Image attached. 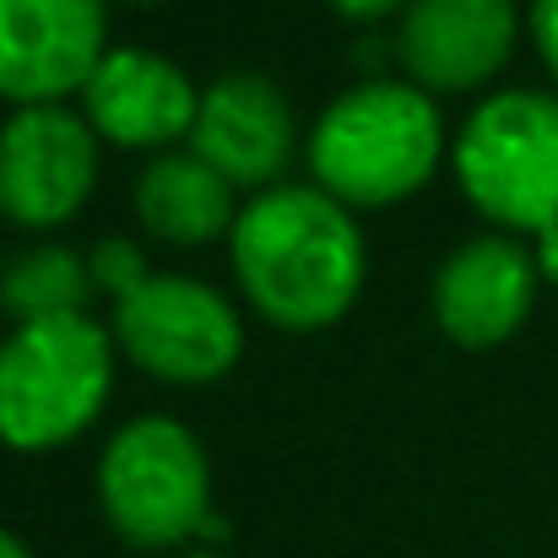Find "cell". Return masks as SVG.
Instances as JSON below:
<instances>
[{
    "mask_svg": "<svg viewBox=\"0 0 558 558\" xmlns=\"http://www.w3.org/2000/svg\"><path fill=\"white\" fill-rule=\"evenodd\" d=\"M244 299L282 331L337 326L364 288V233L320 185L260 190L233 222Z\"/></svg>",
    "mask_w": 558,
    "mask_h": 558,
    "instance_id": "6da1fadb",
    "label": "cell"
},
{
    "mask_svg": "<svg viewBox=\"0 0 558 558\" xmlns=\"http://www.w3.org/2000/svg\"><path fill=\"white\" fill-rule=\"evenodd\" d=\"M445 153L439 109L423 87L359 82L326 104L310 136L315 185L342 206H390L428 185Z\"/></svg>",
    "mask_w": 558,
    "mask_h": 558,
    "instance_id": "7a4b0ae2",
    "label": "cell"
},
{
    "mask_svg": "<svg viewBox=\"0 0 558 558\" xmlns=\"http://www.w3.org/2000/svg\"><path fill=\"white\" fill-rule=\"evenodd\" d=\"M114 385L109 331L87 315L11 326L0 342V445L38 456L76 439Z\"/></svg>",
    "mask_w": 558,
    "mask_h": 558,
    "instance_id": "3957f363",
    "label": "cell"
},
{
    "mask_svg": "<svg viewBox=\"0 0 558 558\" xmlns=\"http://www.w3.org/2000/svg\"><path fill=\"white\" fill-rule=\"evenodd\" d=\"M456 180L499 228H558V98L494 93L456 136Z\"/></svg>",
    "mask_w": 558,
    "mask_h": 558,
    "instance_id": "277c9868",
    "label": "cell"
},
{
    "mask_svg": "<svg viewBox=\"0 0 558 558\" xmlns=\"http://www.w3.org/2000/svg\"><path fill=\"white\" fill-rule=\"evenodd\" d=\"M98 499L131 548H174L211 515V472L201 439L174 417L125 423L98 461Z\"/></svg>",
    "mask_w": 558,
    "mask_h": 558,
    "instance_id": "5b68a950",
    "label": "cell"
},
{
    "mask_svg": "<svg viewBox=\"0 0 558 558\" xmlns=\"http://www.w3.org/2000/svg\"><path fill=\"white\" fill-rule=\"evenodd\" d=\"M114 337L131 364L158 379L206 385L239 364L244 326L233 304L195 277H147L114 299Z\"/></svg>",
    "mask_w": 558,
    "mask_h": 558,
    "instance_id": "8992f818",
    "label": "cell"
},
{
    "mask_svg": "<svg viewBox=\"0 0 558 558\" xmlns=\"http://www.w3.org/2000/svg\"><path fill=\"white\" fill-rule=\"evenodd\" d=\"M98 185V131L65 104H27L0 125V217L54 228Z\"/></svg>",
    "mask_w": 558,
    "mask_h": 558,
    "instance_id": "52a82bcc",
    "label": "cell"
},
{
    "mask_svg": "<svg viewBox=\"0 0 558 558\" xmlns=\"http://www.w3.org/2000/svg\"><path fill=\"white\" fill-rule=\"evenodd\" d=\"M104 0H0V98L60 104L82 93L104 49Z\"/></svg>",
    "mask_w": 558,
    "mask_h": 558,
    "instance_id": "ba28073f",
    "label": "cell"
},
{
    "mask_svg": "<svg viewBox=\"0 0 558 558\" xmlns=\"http://www.w3.org/2000/svg\"><path fill=\"white\" fill-rule=\"evenodd\" d=\"M515 0H412L396 54L423 93H466L505 71L515 49Z\"/></svg>",
    "mask_w": 558,
    "mask_h": 558,
    "instance_id": "9c48e42d",
    "label": "cell"
},
{
    "mask_svg": "<svg viewBox=\"0 0 558 558\" xmlns=\"http://www.w3.org/2000/svg\"><path fill=\"white\" fill-rule=\"evenodd\" d=\"M537 299V255L510 233L466 239L434 277V320L461 348H499Z\"/></svg>",
    "mask_w": 558,
    "mask_h": 558,
    "instance_id": "30bf717a",
    "label": "cell"
},
{
    "mask_svg": "<svg viewBox=\"0 0 558 558\" xmlns=\"http://www.w3.org/2000/svg\"><path fill=\"white\" fill-rule=\"evenodd\" d=\"M293 142H299L293 104L282 98L277 82L255 71H233L201 93L190 153L206 158L228 185H271L288 169Z\"/></svg>",
    "mask_w": 558,
    "mask_h": 558,
    "instance_id": "8fae6325",
    "label": "cell"
},
{
    "mask_svg": "<svg viewBox=\"0 0 558 558\" xmlns=\"http://www.w3.org/2000/svg\"><path fill=\"white\" fill-rule=\"evenodd\" d=\"M87 125L114 147H169L195 131L201 93L190 76L153 49H109L82 87Z\"/></svg>",
    "mask_w": 558,
    "mask_h": 558,
    "instance_id": "7c38bea8",
    "label": "cell"
},
{
    "mask_svg": "<svg viewBox=\"0 0 558 558\" xmlns=\"http://www.w3.org/2000/svg\"><path fill=\"white\" fill-rule=\"evenodd\" d=\"M136 217L163 244H211L217 233H233V185L195 153H163L136 180Z\"/></svg>",
    "mask_w": 558,
    "mask_h": 558,
    "instance_id": "4fadbf2b",
    "label": "cell"
},
{
    "mask_svg": "<svg viewBox=\"0 0 558 558\" xmlns=\"http://www.w3.org/2000/svg\"><path fill=\"white\" fill-rule=\"evenodd\" d=\"M93 293V266L65 244H33L0 260V310L16 326L82 315Z\"/></svg>",
    "mask_w": 558,
    "mask_h": 558,
    "instance_id": "5bb4252c",
    "label": "cell"
},
{
    "mask_svg": "<svg viewBox=\"0 0 558 558\" xmlns=\"http://www.w3.org/2000/svg\"><path fill=\"white\" fill-rule=\"evenodd\" d=\"M87 266H93V282H98L104 293H114V299H125L136 282L153 277L147 260H142V250H136L131 239H104V244L87 255Z\"/></svg>",
    "mask_w": 558,
    "mask_h": 558,
    "instance_id": "9a60e30c",
    "label": "cell"
},
{
    "mask_svg": "<svg viewBox=\"0 0 558 558\" xmlns=\"http://www.w3.org/2000/svg\"><path fill=\"white\" fill-rule=\"evenodd\" d=\"M532 33H537V49L558 82V0H532Z\"/></svg>",
    "mask_w": 558,
    "mask_h": 558,
    "instance_id": "2e32d148",
    "label": "cell"
},
{
    "mask_svg": "<svg viewBox=\"0 0 558 558\" xmlns=\"http://www.w3.org/2000/svg\"><path fill=\"white\" fill-rule=\"evenodd\" d=\"M342 16H353V22H369V16H385V11H396V5H412V0H331Z\"/></svg>",
    "mask_w": 558,
    "mask_h": 558,
    "instance_id": "e0dca14e",
    "label": "cell"
},
{
    "mask_svg": "<svg viewBox=\"0 0 558 558\" xmlns=\"http://www.w3.org/2000/svg\"><path fill=\"white\" fill-rule=\"evenodd\" d=\"M537 271H543L548 282H558V228L537 233Z\"/></svg>",
    "mask_w": 558,
    "mask_h": 558,
    "instance_id": "ac0fdd59",
    "label": "cell"
},
{
    "mask_svg": "<svg viewBox=\"0 0 558 558\" xmlns=\"http://www.w3.org/2000/svg\"><path fill=\"white\" fill-rule=\"evenodd\" d=\"M195 537H206V543H222V537H228V521H222V515H206Z\"/></svg>",
    "mask_w": 558,
    "mask_h": 558,
    "instance_id": "d6986e66",
    "label": "cell"
},
{
    "mask_svg": "<svg viewBox=\"0 0 558 558\" xmlns=\"http://www.w3.org/2000/svg\"><path fill=\"white\" fill-rule=\"evenodd\" d=\"M0 558H33V554H27V548L11 537V532H0Z\"/></svg>",
    "mask_w": 558,
    "mask_h": 558,
    "instance_id": "ffe728a7",
    "label": "cell"
},
{
    "mask_svg": "<svg viewBox=\"0 0 558 558\" xmlns=\"http://www.w3.org/2000/svg\"><path fill=\"white\" fill-rule=\"evenodd\" d=\"M190 558H228V554H217V548H201V554H190Z\"/></svg>",
    "mask_w": 558,
    "mask_h": 558,
    "instance_id": "44dd1931",
    "label": "cell"
}]
</instances>
